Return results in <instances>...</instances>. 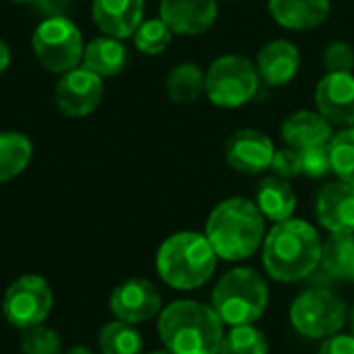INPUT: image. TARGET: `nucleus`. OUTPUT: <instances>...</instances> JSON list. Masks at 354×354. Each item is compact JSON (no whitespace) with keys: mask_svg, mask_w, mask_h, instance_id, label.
Masks as SVG:
<instances>
[{"mask_svg":"<svg viewBox=\"0 0 354 354\" xmlns=\"http://www.w3.org/2000/svg\"><path fill=\"white\" fill-rule=\"evenodd\" d=\"M205 236L218 257L243 261L266 241V218L255 201L230 197L218 203L205 224Z\"/></svg>","mask_w":354,"mask_h":354,"instance_id":"2","label":"nucleus"},{"mask_svg":"<svg viewBox=\"0 0 354 354\" xmlns=\"http://www.w3.org/2000/svg\"><path fill=\"white\" fill-rule=\"evenodd\" d=\"M322 245L311 224L295 218L278 222L263 241V268L276 282H301L319 268Z\"/></svg>","mask_w":354,"mask_h":354,"instance_id":"1","label":"nucleus"},{"mask_svg":"<svg viewBox=\"0 0 354 354\" xmlns=\"http://www.w3.org/2000/svg\"><path fill=\"white\" fill-rule=\"evenodd\" d=\"M255 205L263 214L266 220L284 222L290 220L297 209V193L292 185L276 174L266 176L255 191Z\"/></svg>","mask_w":354,"mask_h":354,"instance_id":"20","label":"nucleus"},{"mask_svg":"<svg viewBox=\"0 0 354 354\" xmlns=\"http://www.w3.org/2000/svg\"><path fill=\"white\" fill-rule=\"evenodd\" d=\"M272 172L284 180H292L299 174H303V166H301V153L292 147H282L276 149L274 160H272Z\"/></svg>","mask_w":354,"mask_h":354,"instance_id":"32","label":"nucleus"},{"mask_svg":"<svg viewBox=\"0 0 354 354\" xmlns=\"http://www.w3.org/2000/svg\"><path fill=\"white\" fill-rule=\"evenodd\" d=\"M160 278L176 290L203 286L218 266V255L205 234L185 230L168 236L156 257Z\"/></svg>","mask_w":354,"mask_h":354,"instance_id":"4","label":"nucleus"},{"mask_svg":"<svg viewBox=\"0 0 354 354\" xmlns=\"http://www.w3.org/2000/svg\"><path fill=\"white\" fill-rule=\"evenodd\" d=\"M348 328H351V334L354 336V307L351 309V313H348Z\"/></svg>","mask_w":354,"mask_h":354,"instance_id":"36","label":"nucleus"},{"mask_svg":"<svg viewBox=\"0 0 354 354\" xmlns=\"http://www.w3.org/2000/svg\"><path fill=\"white\" fill-rule=\"evenodd\" d=\"M224 2H239V0H224Z\"/></svg>","mask_w":354,"mask_h":354,"instance_id":"39","label":"nucleus"},{"mask_svg":"<svg viewBox=\"0 0 354 354\" xmlns=\"http://www.w3.org/2000/svg\"><path fill=\"white\" fill-rule=\"evenodd\" d=\"M33 143L17 131L0 133V185L17 178L31 162Z\"/></svg>","mask_w":354,"mask_h":354,"instance_id":"24","label":"nucleus"},{"mask_svg":"<svg viewBox=\"0 0 354 354\" xmlns=\"http://www.w3.org/2000/svg\"><path fill=\"white\" fill-rule=\"evenodd\" d=\"M129 62V52L120 39L104 35L91 39L83 52V66L100 77H116L124 71Z\"/></svg>","mask_w":354,"mask_h":354,"instance_id":"21","label":"nucleus"},{"mask_svg":"<svg viewBox=\"0 0 354 354\" xmlns=\"http://www.w3.org/2000/svg\"><path fill=\"white\" fill-rule=\"evenodd\" d=\"M317 222L330 234H354V187L336 180L328 183L315 201Z\"/></svg>","mask_w":354,"mask_h":354,"instance_id":"15","label":"nucleus"},{"mask_svg":"<svg viewBox=\"0 0 354 354\" xmlns=\"http://www.w3.org/2000/svg\"><path fill=\"white\" fill-rule=\"evenodd\" d=\"M270 344L261 330L253 326H236L224 334L220 354H268Z\"/></svg>","mask_w":354,"mask_h":354,"instance_id":"26","label":"nucleus"},{"mask_svg":"<svg viewBox=\"0 0 354 354\" xmlns=\"http://www.w3.org/2000/svg\"><path fill=\"white\" fill-rule=\"evenodd\" d=\"M110 309L124 324H143L162 311V295L149 280L133 278L114 288Z\"/></svg>","mask_w":354,"mask_h":354,"instance_id":"13","label":"nucleus"},{"mask_svg":"<svg viewBox=\"0 0 354 354\" xmlns=\"http://www.w3.org/2000/svg\"><path fill=\"white\" fill-rule=\"evenodd\" d=\"M276 147L274 141L257 129L234 131L224 147L226 162L232 170L255 176L272 168Z\"/></svg>","mask_w":354,"mask_h":354,"instance_id":"11","label":"nucleus"},{"mask_svg":"<svg viewBox=\"0 0 354 354\" xmlns=\"http://www.w3.org/2000/svg\"><path fill=\"white\" fill-rule=\"evenodd\" d=\"M8 64H10V50H8V46L0 39V75L8 68Z\"/></svg>","mask_w":354,"mask_h":354,"instance_id":"34","label":"nucleus"},{"mask_svg":"<svg viewBox=\"0 0 354 354\" xmlns=\"http://www.w3.org/2000/svg\"><path fill=\"white\" fill-rule=\"evenodd\" d=\"M270 290L263 276L251 268L230 270L212 295V307L230 328L255 324L268 309Z\"/></svg>","mask_w":354,"mask_h":354,"instance_id":"5","label":"nucleus"},{"mask_svg":"<svg viewBox=\"0 0 354 354\" xmlns=\"http://www.w3.org/2000/svg\"><path fill=\"white\" fill-rule=\"evenodd\" d=\"M286 147L297 151L317 145H328L334 137V127L317 110H297L280 127Z\"/></svg>","mask_w":354,"mask_h":354,"instance_id":"18","label":"nucleus"},{"mask_svg":"<svg viewBox=\"0 0 354 354\" xmlns=\"http://www.w3.org/2000/svg\"><path fill=\"white\" fill-rule=\"evenodd\" d=\"M145 0H93L91 17L102 33L124 39L143 23Z\"/></svg>","mask_w":354,"mask_h":354,"instance_id":"17","label":"nucleus"},{"mask_svg":"<svg viewBox=\"0 0 354 354\" xmlns=\"http://www.w3.org/2000/svg\"><path fill=\"white\" fill-rule=\"evenodd\" d=\"M205 93V73L195 62H178L166 77V95L172 104H193Z\"/></svg>","mask_w":354,"mask_h":354,"instance_id":"22","label":"nucleus"},{"mask_svg":"<svg viewBox=\"0 0 354 354\" xmlns=\"http://www.w3.org/2000/svg\"><path fill=\"white\" fill-rule=\"evenodd\" d=\"M272 19L290 31H309L319 27L332 10L330 0H268Z\"/></svg>","mask_w":354,"mask_h":354,"instance_id":"19","label":"nucleus"},{"mask_svg":"<svg viewBox=\"0 0 354 354\" xmlns=\"http://www.w3.org/2000/svg\"><path fill=\"white\" fill-rule=\"evenodd\" d=\"M100 351L102 354H143V338L133 328V324L112 322L100 332Z\"/></svg>","mask_w":354,"mask_h":354,"instance_id":"25","label":"nucleus"},{"mask_svg":"<svg viewBox=\"0 0 354 354\" xmlns=\"http://www.w3.org/2000/svg\"><path fill=\"white\" fill-rule=\"evenodd\" d=\"M319 354H354V336L348 334V336H330L322 348H319Z\"/></svg>","mask_w":354,"mask_h":354,"instance_id":"33","label":"nucleus"},{"mask_svg":"<svg viewBox=\"0 0 354 354\" xmlns=\"http://www.w3.org/2000/svg\"><path fill=\"white\" fill-rule=\"evenodd\" d=\"M315 108L332 127H354L353 73H326L315 87Z\"/></svg>","mask_w":354,"mask_h":354,"instance_id":"12","label":"nucleus"},{"mask_svg":"<svg viewBox=\"0 0 354 354\" xmlns=\"http://www.w3.org/2000/svg\"><path fill=\"white\" fill-rule=\"evenodd\" d=\"M21 351L23 354H62V342L54 330L44 326H33L23 332Z\"/></svg>","mask_w":354,"mask_h":354,"instance_id":"29","label":"nucleus"},{"mask_svg":"<svg viewBox=\"0 0 354 354\" xmlns=\"http://www.w3.org/2000/svg\"><path fill=\"white\" fill-rule=\"evenodd\" d=\"M158 332L172 354H220L224 322L209 305L174 301L160 313Z\"/></svg>","mask_w":354,"mask_h":354,"instance_id":"3","label":"nucleus"},{"mask_svg":"<svg viewBox=\"0 0 354 354\" xmlns=\"http://www.w3.org/2000/svg\"><path fill=\"white\" fill-rule=\"evenodd\" d=\"M259 75L255 64L239 54H224L216 58L205 73V93L218 108H241L249 104L259 89Z\"/></svg>","mask_w":354,"mask_h":354,"instance_id":"6","label":"nucleus"},{"mask_svg":"<svg viewBox=\"0 0 354 354\" xmlns=\"http://www.w3.org/2000/svg\"><path fill=\"white\" fill-rule=\"evenodd\" d=\"M66 354H93L87 346H75V348H71Z\"/></svg>","mask_w":354,"mask_h":354,"instance_id":"35","label":"nucleus"},{"mask_svg":"<svg viewBox=\"0 0 354 354\" xmlns=\"http://www.w3.org/2000/svg\"><path fill=\"white\" fill-rule=\"evenodd\" d=\"M31 46L39 64L50 73L60 75L77 68L85 52L79 27L64 17H52L41 21L33 31Z\"/></svg>","mask_w":354,"mask_h":354,"instance_id":"7","label":"nucleus"},{"mask_svg":"<svg viewBox=\"0 0 354 354\" xmlns=\"http://www.w3.org/2000/svg\"><path fill=\"white\" fill-rule=\"evenodd\" d=\"M255 68L268 87H284L299 75L301 52L288 39H272L257 52Z\"/></svg>","mask_w":354,"mask_h":354,"instance_id":"16","label":"nucleus"},{"mask_svg":"<svg viewBox=\"0 0 354 354\" xmlns=\"http://www.w3.org/2000/svg\"><path fill=\"white\" fill-rule=\"evenodd\" d=\"M328 147L332 158V172H336L340 180L354 187V127L334 133Z\"/></svg>","mask_w":354,"mask_h":354,"instance_id":"27","label":"nucleus"},{"mask_svg":"<svg viewBox=\"0 0 354 354\" xmlns=\"http://www.w3.org/2000/svg\"><path fill=\"white\" fill-rule=\"evenodd\" d=\"M160 19L174 35H201L218 19V0H162Z\"/></svg>","mask_w":354,"mask_h":354,"instance_id":"14","label":"nucleus"},{"mask_svg":"<svg viewBox=\"0 0 354 354\" xmlns=\"http://www.w3.org/2000/svg\"><path fill=\"white\" fill-rule=\"evenodd\" d=\"M10 2H19V4H27V2H33V0H10Z\"/></svg>","mask_w":354,"mask_h":354,"instance_id":"38","label":"nucleus"},{"mask_svg":"<svg viewBox=\"0 0 354 354\" xmlns=\"http://www.w3.org/2000/svg\"><path fill=\"white\" fill-rule=\"evenodd\" d=\"M149 354H172V353H170V351H166V348H164V351H156V353H149Z\"/></svg>","mask_w":354,"mask_h":354,"instance_id":"37","label":"nucleus"},{"mask_svg":"<svg viewBox=\"0 0 354 354\" xmlns=\"http://www.w3.org/2000/svg\"><path fill=\"white\" fill-rule=\"evenodd\" d=\"M172 35L174 33L162 19H147L133 33V41L141 54L156 56V54H162L170 46Z\"/></svg>","mask_w":354,"mask_h":354,"instance_id":"28","label":"nucleus"},{"mask_svg":"<svg viewBox=\"0 0 354 354\" xmlns=\"http://www.w3.org/2000/svg\"><path fill=\"white\" fill-rule=\"evenodd\" d=\"M348 322V309L344 301L326 288H313L301 292L290 307L292 328L311 340L336 336Z\"/></svg>","mask_w":354,"mask_h":354,"instance_id":"8","label":"nucleus"},{"mask_svg":"<svg viewBox=\"0 0 354 354\" xmlns=\"http://www.w3.org/2000/svg\"><path fill=\"white\" fill-rule=\"evenodd\" d=\"M52 288L44 278L21 276L6 288L2 311L8 324L27 330L33 326H41L46 322V317L52 311Z\"/></svg>","mask_w":354,"mask_h":354,"instance_id":"9","label":"nucleus"},{"mask_svg":"<svg viewBox=\"0 0 354 354\" xmlns=\"http://www.w3.org/2000/svg\"><path fill=\"white\" fill-rule=\"evenodd\" d=\"M299 153H301V166H303L305 176L326 178L332 172V158H330L328 145L307 147V149H301Z\"/></svg>","mask_w":354,"mask_h":354,"instance_id":"31","label":"nucleus"},{"mask_svg":"<svg viewBox=\"0 0 354 354\" xmlns=\"http://www.w3.org/2000/svg\"><path fill=\"white\" fill-rule=\"evenodd\" d=\"M322 62L328 73H353L354 48L344 39H336L326 46Z\"/></svg>","mask_w":354,"mask_h":354,"instance_id":"30","label":"nucleus"},{"mask_svg":"<svg viewBox=\"0 0 354 354\" xmlns=\"http://www.w3.org/2000/svg\"><path fill=\"white\" fill-rule=\"evenodd\" d=\"M102 93H104L102 77L81 66L62 75V79L56 85L54 97L58 110L64 116L83 118L100 106Z\"/></svg>","mask_w":354,"mask_h":354,"instance_id":"10","label":"nucleus"},{"mask_svg":"<svg viewBox=\"0 0 354 354\" xmlns=\"http://www.w3.org/2000/svg\"><path fill=\"white\" fill-rule=\"evenodd\" d=\"M319 266L334 280L354 282V234H330L322 245Z\"/></svg>","mask_w":354,"mask_h":354,"instance_id":"23","label":"nucleus"}]
</instances>
